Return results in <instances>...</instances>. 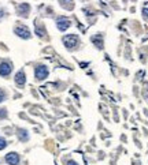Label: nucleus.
I'll return each instance as SVG.
<instances>
[{
	"label": "nucleus",
	"instance_id": "11",
	"mask_svg": "<svg viewBox=\"0 0 148 165\" xmlns=\"http://www.w3.org/2000/svg\"><path fill=\"white\" fill-rule=\"evenodd\" d=\"M34 26H36V34L39 35V37H44V35H45L44 25H43V23H39V22H36Z\"/></svg>",
	"mask_w": 148,
	"mask_h": 165
},
{
	"label": "nucleus",
	"instance_id": "15",
	"mask_svg": "<svg viewBox=\"0 0 148 165\" xmlns=\"http://www.w3.org/2000/svg\"><path fill=\"white\" fill-rule=\"evenodd\" d=\"M4 100H6V93H4V91L0 89V102H3Z\"/></svg>",
	"mask_w": 148,
	"mask_h": 165
},
{
	"label": "nucleus",
	"instance_id": "3",
	"mask_svg": "<svg viewBox=\"0 0 148 165\" xmlns=\"http://www.w3.org/2000/svg\"><path fill=\"white\" fill-rule=\"evenodd\" d=\"M34 75L39 81H43L48 77V68L45 66H37L34 70Z\"/></svg>",
	"mask_w": 148,
	"mask_h": 165
},
{
	"label": "nucleus",
	"instance_id": "18",
	"mask_svg": "<svg viewBox=\"0 0 148 165\" xmlns=\"http://www.w3.org/2000/svg\"><path fill=\"white\" fill-rule=\"evenodd\" d=\"M3 17H4V12H3V10L0 8V19H2V18H3Z\"/></svg>",
	"mask_w": 148,
	"mask_h": 165
},
{
	"label": "nucleus",
	"instance_id": "9",
	"mask_svg": "<svg viewBox=\"0 0 148 165\" xmlns=\"http://www.w3.org/2000/svg\"><path fill=\"white\" fill-rule=\"evenodd\" d=\"M92 42L98 47V49H103V34H95L92 37Z\"/></svg>",
	"mask_w": 148,
	"mask_h": 165
},
{
	"label": "nucleus",
	"instance_id": "13",
	"mask_svg": "<svg viewBox=\"0 0 148 165\" xmlns=\"http://www.w3.org/2000/svg\"><path fill=\"white\" fill-rule=\"evenodd\" d=\"M143 17H144L145 19H148V2L143 6Z\"/></svg>",
	"mask_w": 148,
	"mask_h": 165
},
{
	"label": "nucleus",
	"instance_id": "4",
	"mask_svg": "<svg viewBox=\"0 0 148 165\" xmlns=\"http://www.w3.org/2000/svg\"><path fill=\"white\" fill-rule=\"evenodd\" d=\"M70 21H69L66 17H59L56 19V26H58V29L60 30V32H65L66 29H69L70 27Z\"/></svg>",
	"mask_w": 148,
	"mask_h": 165
},
{
	"label": "nucleus",
	"instance_id": "16",
	"mask_svg": "<svg viewBox=\"0 0 148 165\" xmlns=\"http://www.w3.org/2000/svg\"><path fill=\"white\" fill-rule=\"evenodd\" d=\"M6 116H7L6 109H0V118H6Z\"/></svg>",
	"mask_w": 148,
	"mask_h": 165
},
{
	"label": "nucleus",
	"instance_id": "10",
	"mask_svg": "<svg viewBox=\"0 0 148 165\" xmlns=\"http://www.w3.org/2000/svg\"><path fill=\"white\" fill-rule=\"evenodd\" d=\"M18 138H19V141L21 142H26L29 141V134H27L26 130H24V128H18Z\"/></svg>",
	"mask_w": 148,
	"mask_h": 165
},
{
	"label": "nucleus",
	"instance_id": "17",
	"mask_svg": "<svg viewBox=\"0 0 148 165\" xmlns=\"http://www.w3.org/2000/svg\"><path fill=\"white\" fill-rule=\"evenodd\" d=\"M67 165H77V162H76V161H69Z\"/></svg>",
	"mask_w": 148,
	"mask_h": 165
},
{
	"label": "nucleus",
	"instance_id": "12",
	"mask_svg": "<svg viewBox=\"0 0 148 165\" xmlns=\"http://www.w3.org/2000/svg\"><path fill=\"white\" fill-rule=\"evenodd\" d=\"M60 4H62L65 8H67V10L73 8V0H60Z\"/></svg>",
	"mask_w": 148,
	"mask_h": 165
},
{
	"label": "nucleus",
	"instance_id": "6",
	"mask_svg": "<svg viewBox=\"0 0 148 165\" xmlns=\"http://www.w3.org/2000/svg\"><path fill=\"white\" fill-rule=\"evenodd\" d=\"M12 67L8 62H2L0 63V75L2 77H8L10 72H11Z\"/></svg>",
	"mask_w": 148,
	"mask_h": 165
},
{
	"label": "nucleus",
	"instance_id": "5",
	"mask_svg": "<svg viewBox=\"0 0 148 165\" xmlns=\"http://www.w3.org/2000/svg\"><path fill=\"white\" fill-rule=\"evenodd\" d=\"M6 162L8 165H18L19 164V156H18V153L11 151V153L6 154Z\"/></svg>",
	"mask_w": 148,
	"mask_h": 165
},
{
	"label": "nucleus",
	"instance_id": "7",
	"mask_svg": "<svg viewBox=\"0 0 148 165\" xmlns=\"http://www.w3.org/2000/svg\"><path fill=\"white\" fill-rule=\"evenodd\" d=\"M17 11H18V14L21 15V17H25V18H26L27 15H29L30 6H29L27 3H22V4H19V6H18Z\"/></svg>",
	"mask_w": 148,
	"mask_h": 165
},
{
	"label": "nucleus",
	"instance_id": "8",
	"mask_svg": "<svg viewBox=\"0 0 148 165\" xmlns=\"http://www.w3.org/2000/svg\"><path fill=\"white\" fill-rule=\"evenodd\" d=\"M25 82H26V75H25L24 71H18L15 74V83L18 86H24Z\"/></svg>",
	"mask_w": 148,
	"mask_h": 165
},
{
	"label": "nucleus",
	"instance_id": "14",
	"mask_svg": "<svg viewBox=\"0 0 148 165\" xmlns=\"http://www.w3.org/2000/svg\"><path fill=\"white\" fill-rule=\"evenodd\" d=\"M7 146V142H6V139H3V138H0V150H3L4 148Z\"/></svg>",
	"mask_w": 148,
	"mask_h": 165
},
{
	"label": "nucleus",
	"instance_id": "2",
	"mask_svg": "<svg viewBox=\"0 0 148 165\" xmlns=\"http://www.w3.org/2000/svg\"><path fill=\"white\" fill-rule=\"evenodd\" d=\"M14 32H15V34L19 35L21 38H25V40L30 38V32H29V29H27L26 26H24V25H18V26L14 29Z\"/></svg>",
	"mask_w": 148,
	"mask_h": 165
},
{
	"label": "nucleus",
	"instance_id": "1",
	"mask_svg": "<svg viewBox=\"0 0 148 165\" xmlns=\"http://www.w3.org/2000/svg\"><path fill=\"white\" fill-rule=\"evenodd\" d=\"M63 44L67 49H71V48H76L78 45V37L76 34H67L63 37Z\"/></svg>",
	"mask_w": 148,
	"mask_h": 165
}]
</instances>
